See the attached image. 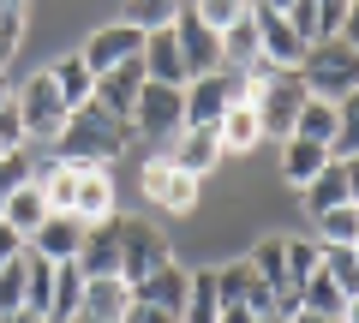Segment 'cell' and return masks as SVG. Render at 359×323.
Masks as SVG:
<instances>
[{"label":"cell","mask_w":359,"mask_h":323,"mask_svg":"<svg viewBox=\"0 0 359 323\" xmlns=\"http://www.w3.org/2000/svg\"><path fill=\"white\" fill-rule=\"evenodd\" d=\"M144 78H150V84H168V90H186V84H192V78H186V60H180V42H174V25L144 42Z\"/></svg>","instance_id":"18"},{"label":"cell","mask_w":359,"mask_h":323,"mask_svg":"<svg viewBox=\"0 0 359 323\" xmlns=\"http://www.w3.org/2000/svg\"><path fill=\"white\" fill-rule=\"evenodd\" d=\"M299 84H306V96H311V102L341 108L347 96L359 90V54L347 48L341 36H335V42H318V48L306 54V66H299Z\"/></svg>","instance_id":"2"},{"label":"cell","mask_w":359,"mask_h":323,"mask_svg":"<svg viewBox=\"0 0 359 323\" xmlns=\"http://www.w3.org/2000/svg\"><path fill=\"white\" fill-rule=\"evenodd\" d=\"M78 305H84V270H78V263H54L48 323H78Z\"/></svg>","instance_id":"23"},{"label":"cell","mask_w":359,"mask_h":323,"mask_svg":"<svg viewBox=\"0 0 359 323\" xmlns=\"http://www.w3.org/2000/svg\"><path fill=\"white\" fill-rule=\"evenodd\" d=\"M0 323H42V317H30V311H18V317H0Z\"/></svg>","instance_id":"47"},{"label":"cell","mask_w":359,"mask_h":323,"mask_svg":"<svg viewBox=\"0 0 359 323\" xmlns=\"http://www.w3.org/2000/svg\"><path fill=\"white\" fill-rule=\"evenodd\" d=\"M353 209H359V204H353Z\"/></svg>","instance_id":"51"},{"label":"cell","mask_w":359,"mask_h":323,"mask_svg":"<svg viewBox=\"0 0 359 323\" xmlns=\"http://www.w3.org/2000/svg\"><path fill=\"white\" fill-rule=\"evenodd\" d=\"M25 282H30L25 258H13L6 270H0V317H18V311H25Z\"/></svg>","instance_id":"34"},{"label":"cell","mask_w":359,"mask_h":323,"mask_svg":"<svg viewBox=\"0 0 359 323\" xmlns=\"http://www.w3.org/2000/svg\"><path fill=\"white\" fill-rule=\"evenodd\" d=\"M132 311V287L120 275L108 282H84V305H78V323H126Z\"/></svg>","instance_id":"16"},{"label":"cell","mask_w":359,"mask_h":323,"mask_svg":"<svg viewBox=\"0 0 359 323\" xmlns=\"http://www.w3.org/2000/svg\"><path fill=\"white\" fill-rule=\"evenodd\" d=\"M245 287H252V263H222L216 270V294H222V305H245Z\"/></svg>","instance_id":"37"},{"label":"cell","mask_w":359,"mask_h":323,"mask_svg":"<svg viewBox=\"0 0 359 323\" xmlns=\"http://www.w3.org/2000/svg\"><path fill=\"white\" fill-rule=\"evenodd\" d=\"M252 60H257V25H252V13H245V25H233L228 36H222V72H245Z\"/></svg>","instance_id":"30"},{"label":"cell","mask_w":359,"mask_h":323,"mask_svg":"<svg viewBox=\"0 0 359 323\" xmlns=\"http://www.w3.org/2000/svg\"><path fill=\"white\" fill-rule=\"evenodd\" d=\"M132 132L144 138H180L186 132V90H168V84H144L138 108H132Z\"/></svg>","instance_id":"8"},{"label":"cell","mask_w":359,"mask_h":323,"mask_svg":"<svg viewBox=\"0 0 359 323\" xmlns=\"http://www.w3.org/2000/svg\"><path fill=\"white\" fill-rule=\"evenodd\" d=\"M144 30H132V25H102L96 36L78 48V60L90 66L96 78H108V72H120V66H132V60H144Z\"/></svg>","instance_id":"9"},{"label":"cell","mask_w":359,"mask_h":323,"mask_svg":"<svg viewBox=\"0 0 359 323\" xmlns=\"http://www.w3.org/2000/svg\"><path fill=\"white\" fill-rule=\"evenodd\" d=\"M126 323H180V317H174V311H156V305H138V299H132Z\"/></svg>","instance_id":"41"},{"label":"cell","mask_w":359,"mask_h":323,"mask_svg":"<svg viewBox=\"0 0 359 323\" xmlns=\"http://www.w3.org/2000/svg\"><path fill=\"white\" fill-rule=\"evenodd\" d=\"M84 221L78 216H48L36 233H30V252L36 258H48V263H78V252H84Z\"/></svg>","instance_id":"14"},{"label":"cell","mask_w":359,"mask_h":323,"mask_svg":"<svg viewBox=\"0 0 359 323\" xmlns=\"http://www.w3.org/2000/svg\"><path fill=\"white\" fill-rule=\"evenodd\" d=\"M180 323H222V294H216V270H192V299Z\"/></svg>","instance_id":"28"},{"label":"cell","mask_w":359,"mask_h":323,"mask_svg":"<svg viewBox=\"0 0 359 323\" xmlns=\"http://www.w3.org/2000/svg\"><path fill=\"white\" fill-rule=\"evenodd\" d=\"M25 186H30V156H0V216Z\"/></svg>","instance_id":"36"},{"label":"cell","mask_w":359,"mask_h":323,"mask_svg":"<svg viewBox=\"0 0 359 323\" xmlns=\"http://www.w3.org/2000/svg\"><path fill=\"white\" fill-rule=\"evenodd\" d=\"M299 198H306V216H311V221L330 216V209H341V204H353V198H347V174H341V162H330V168H323Z\"/></svg>","instance_id":"24"},{"label":"cell","mask_w":359,"mask_h":323,"mask_svg":"<svg viewBox=\"0 0 359 323\" xmlns=\"http://www.w3.org/2000/svg\"><path fill=\"white\" fill-rule=\"evenodd\" d=\"M132 138L138 132L126 126V120H114L108 108H78L72 120H66V132L54 138V162H72V168H108V162H120V156L132 150Z\"/></svg>","instance_id":"1"},{"label":"cell","mask_w":359,"mask_h":323,"mask_svg":"<svg viewBox=\"0 0 359 323\" xmlns=\"http://www.w3.org/2000/svg\"><path fill=\"white\" fill-rule=\"evenodd\" d=\"M353 240H359V209L353 204L318 216V246H353Z\"/></svg>","instance_id":"33"},{"label":"cell","mask_w":359,"mask_h":323,"mask_svg":"<svg viewBox=\"0 0 359 323\" xmlns=\"http://www.w3.org/2000/svg\"><path fill=\"white\" fill-rule=\"evenodd\" d=\"M174 42H180V60H186V78H210L222 72V36L198 18V6H180L174 18Z\"/></svg>","instance_id":"10"},{"label":"cell","mask_w":359,"mask_h":323,"mask_svg":"<svg viewBox=\"0 0 359 323\" xmlns=\"http://www.w3.org/2000/svg\"><path fill=\"white\" fill-rule=\"evenodd\" d=\"M13 258H25V240H18V233L6 228V221H0V270H6Z\"/></svg>","instance_id":"40"},{"label":"cell","mask_w":359,"mask_h":323,"mask_svg":"<svg viewBox=\"0 0 359 323\" xmlns=\"http://www.w3.org/2000/svg\"><path fill=\"white\" fill-rule=\"evenodd\" d=\"M72 216L84 221V228H96V221L114 216V174L108 168H78V204Z\"/></svg>","instance_id":"19"},{"label":"cell","mask_w":359,"mask_h":323,"mask_svg":"<svg viewBox=\"0 0 359 323\" xmlns=\"http://www.w3.org/2000/svg\"><path fill=\"white\" fill-rule=\"evenodd\" d=\"M216 138H222V156H252L257 144H264V126H257V108H252V102L228 108V120L216 126Z\"/></svg>","instance_id":"22"},{"label":"cell","mask_w":359,"mask_h":323,"mask_svg":"<svg viewBox=\"0 0 359 323\" xmlns=\"http://www.w3.org/2000/svg\"><path fill=\"white\" fill-rule=\"evenodd\" d=\"M341 323H359V299H347V311H341Z\"/></svg>","instance_id":"45"},{"label":"cell","mask_w":359,"mask_h":323,"mask_svg":"<svg viewBox=\"0 0 359 323\" xmlns=\"http://www.w3.org/2000/svg\"><path fill=\"white\" fill-rule=\"evenodd\" d=\"M311 96H306V84H299V72H276L269 84H257V96H252V108H257V126H264V138H294V126H299V108H306Z\"/></svg>","instance_id":"3"},{"label":"cell","mask_w":359,"mask_h":323,"mask_svg":"<svg viewBox=\"0 0 359 323\" xmlns=\"http://www.w3.org/2000/svg\"><path fill=\"white\" fill-rule=\"evenodd\" d=\"M6 102H13V96H6V78H0V108H6Z\"/></svg>","instance_id":"48"},{"label":"cell","mask_w":359,"mask_h":323,"mask_svg":"<svg viewBox=\"0 0 359 323\" xmlns=\"http://www.w3.org/2000/svg\"><path fill=\"white\" fill-rule=\"evenodd\" d=\"M120 233H126V216H108V221H96V228L84 233V252H78L84 282H108V275H120Z\"/></svg>","instance_id":"12"},{"label":"cell","mask_w":359,"mask_h":323,"mask_svg":"<svg viewBox=\"0 0 359 323\" xmlns=\"http://www.w3.org/2000/svg\"><path fill=\"white\" fill-rule=\"evenodd\" d=\"M0 221H6V228H13L18 240H25V246H30V233H36L42 221H48V198H42L36 186H25V192H18L13 204H6V216H0Z\"/></svg>","instance_id":"25"},{"label":"cell","mask_w":359,"mask_h":323,"mask_svg":"<svg viewBox=\"0 0 359 323\" xmlns=\"http://www.w3.org/2000/svg\"><path fill=\"white\" fill-rule=\"evenodd\" d=\"M330 156H335V162L359 156V90L341 102V132H335V150H330Z\"/></svg>","instance_id":"38"},{"label":"cell","mask_w":359,"mask_h":323,"mask_svg":"<svg viewBox=\"0 0 359 323\" xmlns=\"http://www.w3.org/2000/svg\"><path fill=\"white\" fill-rule=\"evenodd\" d=\"M330 162H335V156L323 150V144H306V138H287V144H282V174H287V186H294V192H306V186L318 180Z\"/></svg>","instance_id":"20"},{"label":"cell","mask_w":359,"mask_h":323,"mask_svg":"<svg viewBox=\"0 0 359 323\" xmlns=\"http://www.w3.org/2000/svg\"><path fill=\"white\" fill-rule=\"evenodd\" d=\"M353 258H359V240H353Z\"/></svg>","instance_id":"49"},{"label":"cell","mask_w":359,"mask_h":323,"mask_svg":"<svg viewBox=\"0 0 359 323\" xmlns=\"http://www.w3.org/2000/svg\"><path fill=\"white\" fill-rule=\"evenodd\" d=\"M341 174H347V198L359 204V156H347V162H341Z\"/></svg>","instance_id":"43"},{"label":"cell","mask_w":359,"mask_h":323,"mask_svg":"<svg viewBox=\"0 0 359 323\" xmlns=\"http://www.w3.org/2000/svg\"><path fill=\"white\" fill-rule=\"evenodd\" d=\"M168 263H174V252H168L162 228H150V221L126 216V233H120V282L138 287V282H150L156 270H168Z\"/></svg>","instance_id":"4"},{"label":"cell","mask_w":359,"mask_h":323,"mask_svg":"<svg viewBox=\"0 0 359 323\" xmlns=\"http://www.w3.org/2000/svg\"><path fill=\"white\" fill-rule=\"evenodd\" d=\"M245 13H252V6H240V0H198V18H204L216 36H228L233 25H245Z\"/></svg>","instance_id":"35"},{"label":"cell","mask_w":359,"mask_h":323,"mask_svg":"<svg viewBox=\"0 0 359 323\" xmlns=\"http://www.w3.org/2000/svg\"><path fill=\"white\" fill-rule=\"evenodd\" d=\"M252 25H257V60H269L276 72H299L306 66V42H299V30L287 25L282 6H252Z\"/></svg>","instance_id":"7"},{"label":"cell","mask_w":359,"mask_h":323,"mask_svg":"<svg viewBox=\"0 0 359 323\" xmlns=\"http://www.w3.org/2000/svg\"><path fill=\"white\" fill-rule=\"evenodd\" d=\"M335 132H341V108H330V102H306V108H299V126H294V138L335 150Z\"/></svg>","instance_id":"26"},{"label":"cell","mask_w":359,"mask_h":323,"mask_svg":"<svg viewBox=\"0 0 359 323\" xmlns=\"http://www.w3.org/2000/svg\"><path fill=\"white\" fill-rule=\"evenodd\" d=\"M132 299H138V305H156V311L186 317V299H192V270H186V263H168V270H156L150 282L132 287Z\"/></svg>","instance_id":"13"},{"label":"cell","mask_w":359,"mask_h":323,"mask_svg":"<svg viewBox=\"0 0 359 323\" xmlns=\"http://www.w3.org/2000/svg\"><path fill=\"white\" fill-rule=\"evenodd\" d=\"M25 25H30V6H18V0H0V72H6V60H13L18 42H25Z\"/></svg>","instance_id":"32"},{"label":"cell","mask_w":359,"mask_h":323,"mask_svg":"<svg viewBox=\"0 0 359 323\" xmlns=\"http://www.w3.org/2000/svg\"><path fill=\"white\" fill-rule=\"evenodd\" d=\"M138 186H144V198H150L162 216H192V209H198V186H204V180H192L186 168H174L168 156H150L144 174H138Z\"/></svg>","instance_id":"5"},{"label":"cell","mask_w":359,"mask_h":323,"mask_svg":"<svg viewBox=\"0 0 359 323\" xmlns=\"http://www.w3.org/2000/svg\"><path fill=\"white\" fill-rule=\"evenodd\" d=\"M48 72H54V90H60V102L72 108V114H78V108H90V102H96V72H90V66L78 60V54L54 60Z\"/></svg>","instance_id":"21"},{"label":"cell","mask_w":359,"mask_h":323,"mask_svg":"<svg viewBox=\"0 0 359 323\" xmlns=\"http://www.w3.org/2000/svg\"><path fill=\"white\" fill-rule=\"evenodd\" d=\"M341 42H347V48H353V54H359V0H353V6H347V25H341Z\"/></svg>","instance_id":"42"},{"label":"cell","mask_w":359,"mask_h":323,"mask_svg":"<svg viewBox=\"0 0 359 323\" xmlns=\"http://www.w3.org/2000/svg\"><path fill=\"white\" fill-rule=\"evenodd\" d=\"M318 275V240H287V282L306 287Z\"/></svg>","instance_id":"39"},{"label":"cell","mask_w":359,"mask_h":323,"mask_svg":"<svg viewBox=\"0 0 359 323\" xmlns=\"http://www.w3.org/2000/svg\"><path fill=\"white\" fill-rule=\"evenodd\" d=\"M168 162H174V168H186L192 180H204V174L222 162V138H216V132H198V126H186L180 138H168Z\"/></svg>","instance_id":"17"},{"label":"cell","mask_w":359,"mask_h":323,"mask_svg":"<svg viewBox=\"0 0 359 323\" xmlns=\"http://www.w3.org/2000/svg\"><path fill=\"white\" fill-rule=\"evenodd\" d=\"M180 18V6H168V0H132L126 13H120V25H132V30H144V36H156V30H168Z\"/></svg>","instance_id":"31"},{"label":"cell","mask_w":359,"mask_h":323,"mask_svg":"<svg viewBox=\"0 0 359 323\" xmlns=\"http://www.w3.org/2000/svg\"><path fill=\"white\" fill-rule=\"evenodd\" d=\"M144 60H132V66H120V72H108V78H96V108H108L114 120H126L132 126V108H138V96H144Z\"/></svg>","instance_id":"15"},{"label":"cell","mask_w":359,"mask_h":323,"mask_svg":"<svg viewBox=\"0 0 359 323\" xmlns=\"http://www.w3.org/2000/svg\"><path fill=\"white\" fill-rule=\"evenodd\" d=\"M318 270L341 287V299H359V258H353V246H318Z\"/></svg>","instance_id":"27"},{"label":"cell","mask_w":359,"mask_h":323,"mask_svg":"<svg viewBox=\"0 0 359 323\" xmlns=\"http://www.w3.org/2000/svg\"><path fill=\"white\" fill-rule=\"evenodd\" d=\"M222 323H257V317H252L245 305H222Z\"/></svg>","instance_id":"44"},{"label":"cell","mask_w":359,"mask_h":323,"mask_svg":"<svg viewBox=\"0 0 359 323\" xmlns=\"http://www.w3.org/2000/svg\"><path fill=\"white\" fill-rule=\"evenodd\" d=\"M299 311H311V317H341V311H347V299H341V287H335L330 275L318 270L306 287H299Z\"/></svg>","instance_id":"29"},{"label":"cell","mask_w":359,"mask_h":323,"mask_svg":"<svg viewBox=\"0 0 359 323\" xmlns=\"http://www.w3.org/2000/svg\"><path fill=\"white\" fill-rule=\"evenodd\" d=\"M269 323H282V317H269Z\"/></svg>","instance_id":"50"},{"label":"cell","mask_w":359,"mask_h":323,"mask_svg":"<svg viewBox=\"0 0 359 323\" xmlns=\"http://www.w3.org/2000/svg\"><path fill=\"white\" fill-rule=\"evenodd\" d=\"M294 323H341V317H311V311H299V317Z\"/></svg>","instance_id":"46"},{"label":"cell","mask_w":359,"mask_h":323,"mask_svg":"<svg viewBox=\"0 0 359 323\" xmlns=\"http://www.w3.org/2000/svg\"><path fill=\"white\" fill-rule=\"evenodd\" d=\"M18 114H25V132H30L36 144H54V138L66 132L72 108H66L60 90H54V72H36L25 90H18Z\"/></svg>","instance_id":"6"},{"label":"cell","mask_w":359,"mask_h":323,"mask_svg":"<svg viewBox=\"0 0 359 323\" xmlns=\"http://www.w3.org/2000/svg\"><path fill=\"white\" fill-rule=\"evenodd\" d=\"M287 25L299 30V42L306 48H318V42H335L347 25V0H294V6H282Z\"/></svg>","instance_id":"11"}]
</instances>
